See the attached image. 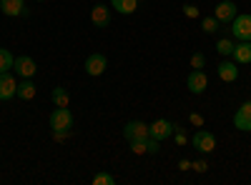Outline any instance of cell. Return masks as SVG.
Instances as JSON below:
<instances>
[{
  "label": "cell",
  "instance_id": "obj_10",
  "mask_svg": "<svg viewBox=\"0 0 251 185\" xmlns=\"http://www.w3.org/2000/svg\"><path fill=\"white\" fill-rule=\"evenodd\" d=\"M18 93V80L15 75L8 70V73H0V100H10L15 98Z\"/></svg>",
  "mask_w": 251,
  "mask_h": 185
},
{
  "label": "cell",
  "instance_id": "obj_28",
  "mask_svg": "<svg viewBox=\"0 0 251 185\" xmlns=\"http://www.w3.org/2000/svg\"><path fill=\"white\" fill-rule=\"evenodd\" d=\"M188 120H191V125H196V128L203 125V118H201L199 113H191V115H188Z\"/></svg>",
  "mask_w": 251,
  "mask_h": 185
},
{
  "label": "cell",
  "instance_id": "obj_12",
  "mask_svg": "<svg viewBox=\"0 0 251 185\" xmlns=\"http://www.w3.org/2000/svg\"><path fill=\"white\" fill-rule=\"evenodd\" d=\"M91 23L96 28H108L111 25V8H106L103 3H96L91 10Z\"/></svg>",
  "mask_w": 251,
  "mask_h": 185
},
{
  "label": "cell",
  "instance_id": "obj_7",
  "mask_svg": "<svg viewBox=\"0 0 251 185\" xmlns=\"http://www.w3.org/2000/svg\"><path fill=\"white\" fill-rule=\"evenodd\" d=\"M13 70L20 75V78H33L38 73V65H35V60L30 55H18L15 58V63H13Z\"/></svg>",
  "mask_w": 251,
  "mask_h": 185
},
{
  "label": "cell",
  "instance_id": "obj_30",
  "mask_svg": "<svg viewBox=\"0 0 251 185\" xmlns=\"http://www.w3.org/2000/svg\"><path fill=\"white\" fill-rule=\"evenodd\" d=\"M178 170H191V160H186V158H183V160L178 163Z\"/></svg>",
  "mask_w": 251,
  "mask_h": 185
},
{
  "label": "cell",
  "instance_id": "obj_4",
  "mask_svg": "<svg viewBox=\"0 0 251 185\" xmlns=\"http://www.w3.org/2000/svg\"><path fill=\"white\" fill-rule=\"evenodd\" d=\"M231 35L236 40H251V15H236L231 20Z\"/></svg>",
  "mask_w": 251,
  "mask_h": 185
},
{
  "label": "cell",
  "instance_id": "obj_1",
  "mask_svg": "<svg viewBox=\"0 0 251 185\" xmlns=\"http://www.w3.org/2000/svg\"><path fill=\"white\" fill-rule=\"evenodd\" d=\"M73 128V113L68 108H55L50 113V130L53 133H68Z\"/></svg>",
  "mask_w": 251,
  "mask_h": 185
},
{
  "label": "cell",
  "instance_id": "obj_8",
  "mask_svg": "<svg viewBox=\"0 0 251 185\" xmlns=\"http://www.w3.org/2000/svg\"><path fill=\"white\" fill-rule=\"evenodd\" d=\"M186 85H188V90H191L194 95H201L208 88V75L203 70H191L188 78H186Z\"/></svg>",
  "mask_w": 251,
  "mask_h": 185
},
{
  "label": "cell",
  "instance_id": "obj_6",
  "mask_svg": "<svg viewBox=\"0 0 251 185\" xmlns=\"http://www.w3.org/2000/svg\"><path fill=\"white\" fill-rule=\"evenodd\" d=\"M123 138L128 140V143L149 138V125L141 123V120H128V123H126V128H123Z\"/></svg>",
  "mask_w": 251,
  "mask_h": 185
},
{
  "label": "cell",
  "instance_id": "obj_23",
  "mask_svg": "<svg viewBox=\"0 0 251 185\" xmlns=\"http://www.w3.org/2000/svg\"><path fill=\"white\" fill-rule=\"evenodd\" d=\"M158 150H161V143L149 135V138H146V153H149V155H158Z\"/></svg>",
  "mask_w": 251,
  "mask_h": 185
},
{
  "label": "cell",
  "instance_id": "obj_5",
  "mask_svg": "<svg viewBox=\"0 0 251 185\" xmlns=\"http://www.w3.org/2000/svg\"><path fill=\"white\" fill-rule=\"evenodd\" d=\"M106 68H108V58H106V55H100V53H91V55L86 58V73H88L91 78L103 75V73H106Z\"/></svg>",
  "mask_w": 251,
  "mask_h": 185
},
{
  "label": "cell",
  "instance_id": "obj_16",
  "mask_svg": "<svg viewBox=\"0 0 251 185\" xmlns=\"http://www.w3.org/2000/svg\"><path fill=\"white\" fill-rule=\"evenodd\" d=\"M35 93H38V88H35V83H33V78H23V80L18 83L15 98H20V100H33Z\"/></svg>",
  "mask_w": 251,
  "mask_h": 185
},
{
  "label": "cell",
  "instance_id": "obj_17",
  "mask_svg": "<svg viewBox=\"0 0 251 185\" xmlns=\"http://www.w3.org/2000/svg\"><path fill=\"white\" fill-rule=\"evenodd\" d=\"M111 8L121 15H133L138 10V0H111Z\"/></svg>",
  "mask_w": 251,
  "mask_h": 185
},
{
  "label": "cell",
  "instance_id": "obj_29",
  "mask_svg": "<svg viewBox=\"0 0 251 185\" xmlns=\"http://www.w3.org/2000/svg\"><path fill=\"white\" fill-rule=\"evenodd\" d=\"M183 13H186L188 18H199V8H196V5H183Z\"/></svg>",
  "mask_w": 251,
  "mask_h": 185
},
{
  "label": "cell",
  "instance_id": "obj_22",
  "mask_svg": "<svg viewBox=\"0 0 251 185\" xmlns=\"http://www.w3.org/2000/svg\"><path fill=\"white\" fill-rule=\"evenodd\" d=\"M93 185H116V178L111 173H98L93 175Z\"/></svg>",
  "mask_w": 251,
  "mask_h": 185
},
{
  "label": "cell",
  "instance_id": "obj_15",
  "mask_svg": "<svg viewBox=\"0 0 251 185\" xmlns=\"http://www.w3.org/2000/svg\"><path fill=\"white\" fill-rule=\"evenodd\" d=\"M234 60L239 65H249L251 63V40H239V43L234 45Z\"/></svg>",
  "mask_w": 251,
  "mask_h": 185
},
{
  "label": "cell",
  "instance_id": "obj_25",
  "mask_svg": "<svg viewBox=\"0 0 251 185\" xmlns=\"http://www.w3.org/2000/svg\"><path fill=\"white\" fill-rule=\"evenodd\" d=\"M131 150H133L136 155H143V153H146V138H143V140H133V143H131Z\"/></svg>",
  "mask_w": 251,
  "mask_h": 185
},
{
  "label": "cell",
  "instance_id": "obj_21",
  "mask_svg": "<svg viewBox=\"0 0 251 185\" xmlns=\"http://www.w3.org/2000/svg\"><path fill=\"white\" fill-rule=\"evenodd\" d=\"M219 28H221V23H219V20H216L214 15H211V18H203V20H201V30H203L206 35H214V33L219 30Z\"/></svg>",
  "mask_w": 251,
  "mask_h": 185
},
{
  "label": "cell",
  "instance_id": "obj_18",
  "mask_svg": "<svg viewBox=\"0 0 251 185\" xmlns=\"http://www.w3.org/2000/svg\"><path fill=\"white\" fill-rule=\"evenodd\" d=\"M50 100L55 103V108H68V105H71V93H68L66 88H53Z\"/></svg>",
  "mask_w": 251,
  "mask_h": 185
},
{
  "label": "cell",
  "instance_id": "obj_26",
  "mask_svg": "<svg viewBox=\"0 0 251 185\" xmlns=\"http://www.w3.org/2000/svg\"><path fill=\"white\" fill-rule=\"evenodd\" d=\"M191 168H194L196 173H206V170H208V163H206V160H194Z\"/></svg>",
  "mask_w": 251,
  "mask_h": 185
},
{
  "label": "cell",
  "instance_id": "obj_13",
  "mask_svg": "<svg viewBox=\"0 0 251 185\" xmlns=\"http://www.w3.org/2000/svg\"><path fill=\"white\" fill-rule=\"evenodd\" d=\"M0 10L8 18H20V15H28L25 8V0H0Z\"/></svg>",
  "mask_w": 251,
  "mask_h": 185
},
{
  "label": "cell",
  "instance_id": "obj_3",
  "mask_svg": "<svg viewBox=\"0 0 251 185\" xmlns=\"http://www.w3.org/2000/svg\"><path fill=\"white\" fill-rule=\"evenodd\" d=\"M191 145L199 153H214L216 150V135L208 133V130H196L194 138H191Z\"/></svg>",
  "mask_w": 251,
  "mask_h": 185
},
{
  "label": "cell",
  "instance_id": "obj_19",
  "mask_svg": "<svg viewBox=\"0 0 251 185\" xmlns=\"http://www.w3.org/2000/svg\"><path fill=\"white\" fill-rule=\"evenodd\" d=\"M13 63H15V55L8 48H0V73L13 70Z\"/></svg>",
  "mask_w": 251,
  "mask_h": 185
},
{
  "label": "cell",
  "instance_id": "obj_31",
  "mask_svg": "<svg viewBox=\"0 0 251 185\" xmlns=\"http://www.w3.org/2000/svg\"><path fill=\"white\" fill-rule=\"evenodd\" d=\"M35 3H46V0H35Z\"/></svg>",
  "mask_w": 251,
  "mask_h": 185
},
{
  "label": "cell",
  "instance_id": "obj_2",
  "mask_svg": "<svg viewBox=\"0 0 251 185\" xmlns=\"http://www.w3.org/2000/svg\"><path fill=\"white\" fill-rule=\"evenodd\" d=\"M174 128H176V123L166 120V118H158V120H153L151 125H149V135L156 138L158 143H163V140H169L174 135Z\"/></svg>",
  "mask_w": 251,
  "mask_h": 185
},
{
  "label": "cell",
  "instance_id": "obj_9",
  "mask_svg": "<svg viewBox=\"0 0 251 185\" xmlns=\"http://www.w3.org/2000/svg\"><path fill=\"white\" fill-rule=\"evenodd\" d=\"M234 128L244 130V133H251V100H246L244 105L234 113Z\"/></svg>",
  "mask_w": 251,
  "mask_h": 185
},
{
  "label": "cell",
  "instance_id": "obj_11",
  "mask_svg": "<svg viewBox=\"0 0 251 185\" xmlns=\"http://www.w3.org/2000/svg\"><path fill=\"white\" fill-rule=\"evenodd\" d=\"M239 15V10H236V3H231V0H224V3H219L216 5V10H214V18L219 20L221 25H226V23H231V20Z\"/></svg>",
  "mask_w": 251,
  "mask_h": 185
},
{
  "label": "cell",
  "instance_id": "obj_24",
  "mask_svg": "<svg viewBox=\"0 0 251 185\" xmlns=\"http://www.w3.org/2000/svg\"><path fill=\"white\" fill-rule=\"evenodd\" d=\"M191 68L194 70H203L206 68V55L203 53H194L191 55Z\"/></svg>",
  "mask_w": 251,
  "mask_h": 185
},
{
  "label": "cell",
  "instance_id": "obj_20",
  "mask_svg": "<svg viewBox=\"0 0 251 185\" xmlns=\"http://www.w3.org/2000/svg\"><path fill=\"white\" fill-rule=\"evenodd\" d=\"M234 45H236L234 40H228V38H221L219 43H216V53H219V55H224V58H228V55L234 53Z\"/></svg>",
  "mask_w": 251,
  "mask_h": 185
},
{
  "label": "cell",
  "instance_id": "obj_27",
  "mask_svg": "<svg viewBox=\"0 0 251 185\" xmlns=\"http://www.w3.org/2000/svg\"><path fill=\"white\" fill-rule=\"evenodd\" d=\"M174 135H176V143H178V145H186V133H183V128H174Z\"/></svg>",
  "mask_w": 251,
  "mask_h": 185
},
{
  "label": "cell",
  "instance_id": "obj_14",
  "mask_svg": "<svg viewBox=\"0 0 251 185\" xmlns=\"http://www.w3.org/2000/svg\"><path fill=\"white\" fill-rule=\"evenodd\" d=\"M219 78L226 80V83H234L239 78V63L236 60H221L219 63Z\"/></svg>",
  "mask_w": 251,
  "mask_h": 185
}]
</instances>
